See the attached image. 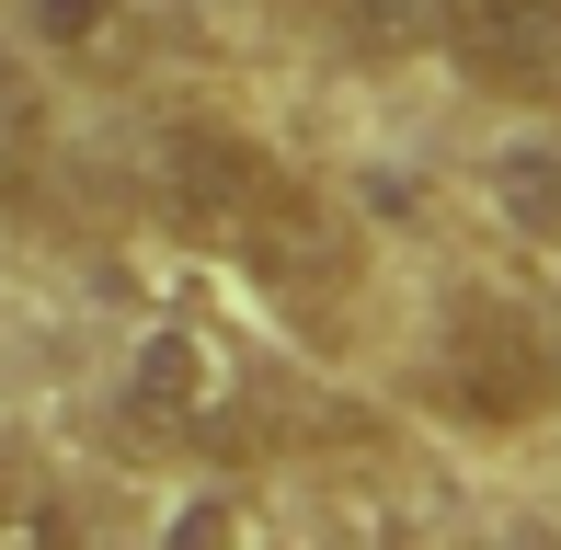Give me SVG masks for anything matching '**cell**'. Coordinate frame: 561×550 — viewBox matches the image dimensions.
Listing matches in <instances>:
<instances>
[{
	"mask_svg": "<svg viewBox=\"0 0 561 550\" xmlns=\"http://www.w3.org/2000/svg\"><path fill=\"white\" fill-rule=\"evenodd\" d=\"M161 184H172V218H184L195 241H218V253L264 264L275 287H287L298 264H333L310 184H298L287 161H264L252 138H229V127H172V149H161Z\"/></svg>",
	"mask_w": 561,
	"mask_h": 550,
	"instance_id": "cell-1",
	"label": "cell"
},
{
	"mask_svg": "<svg viewBox=\"0 0 561 550\" xmlns=\"http://www.w3.org/2000/svg\"><path fill=\"white\" fill-rule=\"evenodd\" d=\"M241 413H252V379L207 321H149L115 356V424L149 447H229Z\"/></svg>",
	"mask_w": 561,
	"mask_h": 550,
	"instance_id": "cell-2",
	"label": "cell"
},
{
	"mask_svg": "<svg viewBox=\"0 0 561 550\" xmlns=\"http://www.w3.org/2000/svg\"><path fill=\"white\" fill-rule=\"evenodd\" d=\"M436 390L470 424H527L561 402V367H550V321H527L516 298H458L447 344H436Z\"/></svg>",
	"mask_w": 561,
	"mask_h": 550,
	"instance_id": "cell-3",
	"label": "cell"
},
{
	"mask_svg": "<svg viewBox=\"0 0 561 550\" xmlns=\"http://www.w3.org/2000/svg\"><path fill=\"white\" fill-rule=\"evenodd\" d=\"M436 46L458 81L561 115V0H436Z\"/></svg>",
	"mask_w": 561,
	"mask_h": 550,
	"instance_id": "cell-4",
	"label": "cell"
},
{
	"mask_svg": "<svg viewBox=\"0 0 561 550\" xmlns=\"http://www.w3.org/2000/svg\"><path fill=\"white\" fill-rule=\"evenodd\" d=\"M481 195H493V218H516L539 253H561V115H539V127H516V138H493Z\"/></svg>",
	"mask_w": 561,
	"mask_h": 550,
	"instance_id": "cell-5",
	"label": "cell"
},
{
	"mask_svg": "<svg viewBox=\"0 0 561 550\" xmlns=\"http://www.w3.org/2000/svg\"><path fill=\"white\" fill-rule=\"evenodd\" d=\"M161 550H275V516L252 505L241 482H195L184 505L161 516Z\"/></svg>",
	"mask_w": 561,
	"mask_h": 550,
	"instance_id": "cell-6",
	"label": "cell"
},
{
	"mask_svg": "<svg viewBox=\"0 0 561 550\" xmlns=\"http://www.w3.org/2000/svg\"><path fill=\"white\" fill-rule=\"evenodd\" d=\"M0 550H69V493L35 459H0Z\"/></svg>",
	"mask_w": 561,
	"mask_h": 550,
	"instance_id": "cell-7",
	"label": "cell"
},
{
	"mask_svg": "<svg viewBox=\"0 0 561 550\" xmlns=\"http://www.w3.org/2000/svg\"><path fill=\"white\" fill-rule=\"evenodd\" d=\"M35 35L58 46V58H104L126 35V0H35Z\"/></svg>",
	"mask_w": 561,
	"mask_h": 550,
	"instance_id": "cell-8",
	"label": "cell"
},
{
	"mask_svg": "<svg viewBox=\"0 0 561 550\" xmlns=\"http://www.w3.org/2000/svg\"><path fill=\"white\" fill-rule=\"evenodd\" d=\"M355 46H436V0H333Z\"/></svg>",
	"mask_w": 561,
	"mask_h": 550,
	"instance_id": "cell-9",
	"label": "cell"
},
{
	"mask_svg": "<svg viewBox=\"0 0 561 550\" xmlns=\"http://www.w3.org/2000/svg\"><path fill=\"white\" fill-rule=\"evenodd\" d=\"M12 172H23V115L0 104V184H12Z\"/></svg>",
	"mask_w": 561,
	"mask_h": 550,
	"instance_id": "cell-10",
	"label": "cell"
},
{
	"mask_svg": "<svg viewBox=\"0 0 561 550\" xmlns=\"http://www.w3.org/2000/svg\"><path fill=\"white\" fill-rule=\"evenodd\" d=\"M550 367H561V310H550Z\"/></svg>",
	"mask_w": 561,
	"mask_h": 550,
	"instance_id": "cell-11",
	"label": "cell"
}]
</instances>
